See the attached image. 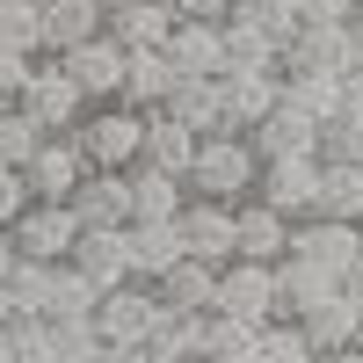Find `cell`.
<instances>
[{"label":"cell","instance_id":"obj_1","mask_svg":"<svg viewBox=\"0 0 363 363\" xmlns=\"http://www.w3.org/2000/svg\"><path fill=\"white\" fill-rule=\"evenodd\" d=\"M8 298H15V313H29V320H87L102 291L87 284L73 262H15L8 269Z\"/></svg>","mask_w":363,"mask_h":363},{"label":"cell","instance_id":"obj_2","mask_svg":"<svg viewBox=\"0 0 363 363\" xmlns=\"http://www.w3.org/2000/svg\"><path fill=\"white\" fill-rule=\"evenodd\" d=\"M255 182H262V153L240 131H218V138H196V160L182 174V189L203 203H247Z\"/></svg>","mask_w":363,"mask_h":363},{"label":"cell","instance_id":"obj_3","mask_svg":"<svg viewBox=\"0 0 363 363\" xmlns=\"http://www.w3.org/2000/svg\"><path fill=\"white\" fill-rule=\"evenodd\" d=\"M66 138L80 145V160L95 167V174H124V167H138V153H145V109H131V102H95Z\"/></svg>","mask_w":363,"mask_h":363},{"label":"cell","instance_id":"obj_4","mask_svg":"<svg viewBox=\"0 0 363 363\" xmlns=\"http://www.w3.org/2000/svg\"><path fill=\"white\" fill-rule=\"evenodd\" d=\"M95 335H102V349H145L160 335V320H167V306L153 298V284H116V291H102L95 298Z\"/></svg>","mask_w":363,"mask_h":363},{"label":"cell","instance_id":"obj_5","mask_svg":"<svg viewBox=\"0 0 363 363\" xmlns=\"http://www.w3.org/2000/svg\"><path fill=\"white\" fill-rule=\"evenodd\" d=\"M15 102L29 109V124H37L44 138H66L80 116H87V95L73 87V73L58 66V58H37V73H29V87H22Z\"/></svg>","mask_w":363,"mask_h":363},{"label":"cell","instance_id":"obj_6","mask_svg":"<svg viewBox=\"0 0 363 363\" xmlns=\"http://www.w3.org/2000/svg\"><path fill=\"white\" fill-rule=\"evenodd\" d=\"M356 66H363V44H356L349 22H306L284 44V66L277 73H335V80H349Z\"/></svg>","mask_w":363,"mask_h":363},{"label":"cell","instance_id":"obj_7","mask_svg":"<svg viewBox=\"0 0 363 363\" xmlns=\"http://www.w3.org/2000/svg\"><path fill=\"white\" fill-rule=\"evenodd\" d=\"M8 240H15V262H73L80 218H73V203H29L8 225Z\"/></svg>","mask_w":363,"mask_h":363},{"label":"cell","instance_id":"obj_8","mask_svg":"<svg viewBox=\"0 0 363 363\" xmlns=\"http://www.w3.org/2000/svg\"><path fill=\"white\" fill-rule=\"evenodd\" d=\"M255 203L284 211V218H313L320 203V153H284V160H262V182H255Z\"/></svg>","mask_w":363,"mask_h":363},{"label":"cell","instance_id":"obj_9","mask_svg":"<svg viewBox=\"0 0 363 363\" xmlns=\"http://www.w3.org/2000/svg\"><path fill=\"white\" fill-rule=\"evenodd\" d=\"M211 313H233V320H247V327L277 320V269H269V262H225Z\"/></svg>","mask_w":363,"mask_h":363},{"label":"cell","instance_id":"obj_10","mask_svg":"<svg viewBox=\"0 0 363 363\" xmlns=\"http://www.w3.org/2000/svg\"><path fill=\"white\" fill-rule=\"evenodd\" d=\"M124 44H109V37H87V44H73L66 58H58V66L73 73V87L87 95V109L95 102H124Z\"/></svg>","mask_w":363,"mask_h":363},{"label":"cell","instance_id":"obj_11","mask_svg":"<svg viewBox=\"0 0 363 363\" xmlns=\"http://www.w3.org/2000/svg\"><path fill=\"white\" fill-rule=\"evenodd\" d=\"M174 233H182V255H189V262H203V269H225L233 262V203L189 196L182 218H174Z\"/></svg>","mask_w":363,"mask_h":363},{"label":"cell","instance_id":"obj_12","mask_svg":"<svg viewBox=\"0 0 363 363\" xmlns=\"http://www.w3.org/2000/svg\"><path fill=\"white\" fill-rule=\"evenodd\" d=\"M87 174H95V167L80 160V145H73V138H44L37 153L22 160V182H29V196H37V203H66Z\"/></svg>","mask_w":363,"mask_h":363},{"label":"cell","instance_id":"obj_13","mask_svg":"<svg viewBox=\"0 0 363 363\" xmlns=\"http://www.w3.org/2000/svg\"><path fill=\"white\" fill-rule=\"evenodd\" d=\"M291 255L313 262V269L349 277V262L363 255V225H349V218H298V225H291Z\"/></svg>","mask_w":363,"mask_h":363},{"label":"cell","instance_id":"obj_14","mask_svg":"<svg viewBox=\"0 0 363 363\" xmlns=\"http://www.w3.org/2000/svg\"><path fill=\"white\" fill-rule=\"evenodd\" d=\"M291 255V218L284 211H269V203H233V262H269L277 269Z\"/></svg>","mask_w":363,"mask_h":363},{"label":"cell","instance_id":"obj_15","mask_svg":"<svg viewBox=\"0 0 363 363\" xmlns=\"http://www.w3.org/2000/svg\"><path fill=\"white\" fill-rule=\"evenodd\" d=\"M327 298H342L335 269H313V262H298V255L277 262V320H306V313L327 306Z\"/></svg>","mask_w":363,"mask_h":363},{"label":"cell","instance_id":"obj_16","mask_svg":"<svg viewBox=\"0 0 363 363\" xmlns=\"http://www.w3.org/2000/svg\"><path fill=\"white\" fill-rule=\"evenodd\" d=\"M167 66H174L182 80H218V73H225V22H174Z\"/></svg>","mask_w":363,"mask_h":363},{"label":"cell","instance_id":"obj_17","mask_svg":"<svg viewBox=\"0 0 363 363\" xmlns=\"http://www.w3.org/2000/svg\"><path fill=\"white\" fill-rule=\"evenodd\" d=\"M174 22H182V15L167 8V0H131V8H109L102 37H109V44H124V51H167Z\"/></svg>","mask_w":363,"mask_h":363},{"label":"cell","instance_id":"obj_18","mask_svg":"<svg viewBox=\"0 0 363 363\" xmlns=\"http://www.w3.org/2000/svg\"><path fill=\"white\" fill-rule=\"evenodd\" d=\"M80 233H109V225H131V174H87L80 189L66 196Z\"/></svg>","mask_w":363,"mask_h":363},{"label":"cell","instance_id":"obj_19","mask_svg":"<svg viewBox=\"0 0 363 363\" xmlns=\"http://www.w3.org/2000/svg\"><path fill=\"white\" fill-rule=\"evenodd\" d=\"M124 247H131V284H153L182 262V233H174V218H131Z\"/></svg>","mask_w":363,"mask_h":363},{"label":"cell","instance_id":"obj_20","mask_svg":"<svg viewBox=\"0 0 363 363\" xmlns=\"http://www.w3.org/2000/svg\"><path fill=\"white\" fill-rule=\"evenodd\" d=\"M218 87H225V131H240V138H247L262 116L277 109L284 73H218Z\"/></svg>","mask_w":363,"mask_h":363},{"label":"cell","instance_id":"obj_21","mask_svg":"<svg viewBox=\"0 0 363 363\" xmlns=\"http://www.w3.org/2000/svg\"><path fill=\"white\" fill-rule=\"evenodd\" d=\"M247 145H255L262 160H284V153H320V124H313V116H298V109L277 95V109H269L262 124L247 131Z\"/></svg>","mask_w":363,"mask_h":363},{"label":"cell","instance_id":"obj_22","mask_svg":"<svg viewBox=\"0 0 363 363\" xmlns=\"http://www.w3.org/2000/svg\"><path fill=\"white\" fill-rule=\"evenodd\" d=\"M182 131H196V138H218L225 131V87L218 80H174V95L160 102Z\"/></svg>","mask_w":363,"mask_h":363},{"label":"cell","instance_id":"obj_23","mask_svg":"<svg viewBox=\"0 0 363 363\" xmlns=\"http://www.w3.org/2000/svg\"><path fill=\"white\" fill-rule=\"evenodd\" d=\"M102 0H44V58H66L73 44L102 37Z\"/></svg>","mask_w":363,"mask_h":363},{"label":"cell","instance_id":"obj_24","mask_svg":"<svg viewBox=\"0 0 363 363\" xmlns=\"http://www.w3.org/2000/svg\"><path fill=\"white\" fill-rule=\"evenodd\" d=\"M73 269L95 291H116V284H131V247H124V225H109V233H80V247H73Z\"/></svg>","mask_w":363,"mask_h":363},{"label":"cell","instance_id":"obj_25","mask_svg":"<svg viewBox=\"0 0 363 363\" xmlns=\"http://www.w3.org/2000/svg\"><path fill=\"white\" fill-rule=\"evenodd\" d=\"M153 298H160L167 313H211V298H218V269H203V262L182 255L167 277H153Z\"/></svg>","mask_w":363,"mask_h":363},{"label":"cell","instance_id":"obj_26","mask_svg":"<svg viewBox=\"0 0 363 363\" xmlns=\"http://www.w3.org/2000/svg\"><path fill=\"white\" fill-rule=\"evenodd\" d=\"M131 174V218H182V203H189V189H182V174L167 167H124Z\"/></svg>","mask_w":363,"mask_h":363},{"label":"cell","instance_id":"obj_27","mask_svg":"<svg viewBox=\"0 0 363 363\" xmlns=\"http://www.w3.org/2000/svg\"><path fill=\"white\" fill-rule=\"evenodd\" d=\"M313 218L363 225V167L356 160H320V203H313Z\"/></svg>","mask_w":363,"mask_h":363},{"label":"cell","instance_id":"obj_28","mask_svg":"<svg viewBox=\"0 0 363 363\" xmlns=\"http://www.w3.org/2000/svg\"><path fill=\"white\" fill-rule=\"evenodd\" d=\"M145 167H167V174H189V160H196V131H182L167 109H145V153H138Z\"/></svg>","mask_w":363,"mask_h":363},{"label":"cell","instance_id":"obj_29","mask_svg":"<svg viewBox=\"0 0 363 363\" xmlns=\"http://www.w3.org/2000/svg\"><path fill=\"white\" fill-rule=\"evenodd\" d=\"M174 66H167V51H131L124 58V102L131 109H160L167 95H174Z\"/></svg>","mask_w":363,"mask_h":363},{"label":"cell","instance_id":"obj_30","mask_svg":"<svg viewBox=\"0 0 363 363\" xmlns=\"http://www.w3.org/2000/svg\"><path fill=\"white\" fill-rule=\"evenodd\" d=\"M284 102L327 131V124L342 116V80H335V73H284Z\"/></svg>","mask_w":363,"mask_h":363},{"label":"cell","instance_id":"obj_31","mask_svg":"<svg viewBox=\"0 0 363 363\" xmlns=\"http://www.w3.org/2000/svg\"><path fill=\"white\" fill-rule=\"evenodd\" d=\"M298 327H306V342H313V349H349V342H356V327H363V306L342 291V298H327L320 313H306Z\"/></svg>","mask_w":363,"mask_h":363},{"label":"cell","instance_id":"obj_32","mask_svg":"<svg viewBox=\"0 0 363 363\" xmlns=\"http://www.w3.org/2000/svg\"><path fill=\"white\" fill-rule=\"evenodd\" d=\"M277 66H284V44H269L262 29L225 15V73H277Z\"/></svg>","mask_w":363,"mask_h":363},{"label":"cell","instance_id":"obj_33","mask_svg":"<svg viewBox=\"0 0 363 363\" xmlns=\"http://www.w3.org/2000/svg\"><path fill=\"white\" fill-rule=\"evenodd\" d=\"M320 349L306 342V327L298 320H262L255 327V349H247V363H313Z\"/></svg>","mask_w":363,"mask_h":363},{"label":"cell","instance_id":"obj_34","mask_svg":"<svg viewBox=\"0 0 363 363\" xmlns=\"http://www.w3.org/2000/svg\"><path fill=\"white\" fill-rule=\"evenodd\" d=\"M233 22L262 29L269 44H291L298 37V0H233Z\"/></svg>","mask_w":363,"mask_h":363},{"label":"cell","instance_id":"obj_35","mask_svg":"<svg viewBox=\"0 0 363 363\" xmlns=\"http://www.w3.org/2000/svg\"><path fill=\"white\" fill-rule=\"evenodd\" d=\"M37 145H44V131L29 124V109L22 102H0V167H22Z\"/></svg>","mask_w":363,"mask_h":363},{"label":"cell","instance_id":"obj_36","mask_svg":"<svg viewBox=\"0 0 363 363\" xmlns=\"http://www.w3.org/2000/svg\"><path fill=\"white\" fill-rule=\"evenodd\" d=\"M95 356H102L95 320H51V363H95Z\"/></svg>","mask_w":363,"mask_h":363},{"label":"cell","instance_id":"obj_37","mask_svg":"<svg viewBox=\"0 0 363 363\" xmlns=\"http://www.w3.org/2000/svg\"><path fill=\"white\" fill-rule=\"evenodd\" d=\"M8 363H51V320L15 313L8 320Z\"/></svg>","mask_w":363,"mask_h":363},{"label":"cell","instance_id":"obj_38","mask_svg":"<svg viewBox=\"0 0 363 363\" xmlns=\"http://www.w3.org/2000/svg\"><path fill=\"white\" fill-rule=\"evenodd\" d=\"M320 160H356L363 167V116H335L320 131Z\"/></svg>","mask_w":363,"mask_h":363},{"label":"cell","instance_id":"obj_39","mask_svg":"<svg viewBox=\"0 0 363 363\" xmlns=\"http://www.w3.org/2000/svg\"><path fill=\"white\" fill-rule=\"evenodd\" d=\"M29 73H37V58L15 51V44H0V102H15L22 87H29Z\"/></svg>","mask_w":363,"mask_h":363},{"label":"cell","instance_id":"obj_40","mask_svg":"<svg viewBox=\"0 0 363 363\" xmlns=\"http://www.w3.org/2000/svg\"><path fill=\"white\" fill-rule=\"evenodd\" d=\"M29 203H37V196H29L22 167H0V233H8V225L22 218V211H29Z\"/></svg>","mask_w":363,"mask_h":363},{"label":"cell","instance_id":"obj_41","mask_svg":"<svg viewBox=\"0 0 363 363\" xmlns=\"http://www.w3.org/2000/svg\"><path fill=\"white\" fill-rule=\"evenodd\" d=\"M306 22H356V0H298V29Z\"/></svg>","mask_w":363,"mask_h":363},{"label":"cell","instance_id":"obj_42","mask_svg":"<svg viewBox=\"0 0 363 363\" xmlns=\"http://www.w3.org/2000/svg\"><path fill=\"white\" fill-rule=\"evenodd\" d=\"M167 8H174L182 22H225V15H233V0H167Z\"/></svg>","mask_w":363,"mask_h":363},{"label":"cell","instance_id":"obj_43","mask_svg":"<svg viewBox=\"0 0 363 363\" xmlns=\"http://www.w3.org/2000/svg\"><path fill=\"white\" fill-rule=\"evenodd\" d=\"M342 116H363V66L342 80Z\"/></svg>","mask_w":363,"mask_h":363},{"label":"cell","instance_id":"obj_44","mask_svg":"<svg viewBox=\"0 0 363 363\" xmlns=\"http://www.w3.org/2000/svg\"><path fill=\"white\" fill-rule=\"evenodd\" d=\"M342 291H349V298H356V306H363V255L349 262V277H342Z\"/></svg>","mask_w":363,"mask_h":363},{"label":"cell","instance_id":"obj_45","mask_svg":"<svg viewBox=\"0 0 363 363\" xmlns=\"http://www.w3.org/2000/svg\"><path fill=\"white\" fill-rule=\"evenodd\" d=\"M313 363H363V349H356V342H349V349H320Z\"/></svg>","mask_w":363,"mask_h":363},{"label":"cell","instance_id":"obj_46","mask_svg":"<svg viewBox=\"0 0 363 363\" xmlns=\"http://www.w3.org/2000/svg\"><path fill=\"white\" fill-rule=\"evenodd\" d=\"M95 363H145V349H102Z\"/></svg>","mask_w":363,"mask_h":363},{"label":"cell","instance_id":"obj_47","mask_svg":"<svg viewBox=\"0 0 363 363\" xmlns=\"http://www.w3.org/2000/svg\"><path fill=\"white\" fill-rule=\"evenodd\" d=\"M8 269H15V240L0 233V284H8Z\"/></svg>","mask_w":363,"mask_h":363},{"label":"cell","instance_id":"obj_48","mask_svg":"<svg viewBox=\"0 0 363 363\" xmlns=\"http://www.w3.org/2000/svg\"><path fill=\"white\" fill-rule=\"evenodd\" d=\"M15 320V298H8V284H0V327H8Z\"/></svg>","mask_w":363,"mask_h":363},{"label":"cell","instance_id":"obj_49","mask_svg":"<svg viewBox=\"0 0 363 363\" xmlns=\"http://www.w3.org/2000/svg\"><path fill=\"white\" fill-rule=\"evenodd\" d=\"M349 29H356V44H363V0H356V22H349Z\"/></svg>","mask_w":363,"mask_h":363},{"label":"cell","instance_id":"obj_50","mask_svg":"<svg viewBox=\"0 0 363 363\" xmlns=\"http://www.w3.org/2000/svg\"><path fill=\"white\" fill-rule=\"evenodd\" d=\"M145 363H182V356H153V349H145Z\"/></svg>","mask_w":363,"mask_h":363},{"label":"cell","instance_id":"obj_51","mask_svg":"<svg viewBox=\"0 0 363 363\" xmlns=\"http://www.w3.org/2000/svg\"><path fill=\"white\" fill-rule=\"evenodd\" d=\"M109 8H131V0H102V15H109Z\"/></svg>","mask_w":363,"mask_h":363},{"label":"cell","instance_id":"obj_52","mask_svg":"<svg viewBox=\"0 0 363 363\" xmlns=\"http://www.w3.org/2000/svg\"><path fill=\"white\" fill-rule=\"evenodd\" d=\"M356 349H363V327H356Z\"/></svg>","mask_w":363,"mask_h":363},{"label":"cell","instance_id":"obj_53","mask_svg":"<svg viewBox=\"0 0 363 363\" xmlns=\"http://www.w3.org/2000/svg\"><path fill=\"white\" fill-rule=\"evenodd\" d=\"M0 8H8V0H0Z\"/></svg>","mask_w":363,"mask_h":363}]
</instances>
